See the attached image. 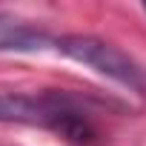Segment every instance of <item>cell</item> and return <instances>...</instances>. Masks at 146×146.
I'll list each match as a JSON object with an SVG mask.
<instances>
[{
	"label": "cell",
	"mask_w": 146,
	"mask_h": 146,
	"mask_svg": "<svg viewBox=\"0 0 146 146\" xmlns=\"http://www.w3.org/2000/svg\"><path fill=\"white\" fill-rule=\"evenodd\" d=\"M49 120V95L29 98L15 92H0V123H40Z\"/></svg>",
	"instance_id": "3957f363"
},
{
	"label": "cell",
	"mask_w": 146,
	"mask_h": 146,
	"mask_svg": "<svg viewBox=\"0 0 146 146\" xmlns=\"http://www.w3.org/2000/svg\"><path fill=\"white\" fill-rule=\"evenodd\" d=\"M49 43L52 37L43 29L0 12V52H37Z\"/></svg>",
	"instance_id": "7a4b0ae2"
},
{
	"label": "cell",
	"mask_w": 146,
	"mask_h": 146,
	"mask_svg": "<svg viewBox=\"0 0 146 146\" xmlns=\"http://www.w3.org/2000/svg\"><path fill=\"white\" fill-rule=\"evenodd\" d=\"M54 46L66 57L100 72V75H106V78H112V80H117L129 89H137V92L146 89L143 69L109 40H100V37H92V35H66V37H57Z\"/></svg>",
	"instance_id": "6da1fadb"
},
{
	"label": "cell",
	"mask_w": 146,
	"mask_h": 146,
	"mask_svg": "<svg viewBox=\"0 0 146 146\" xmlns=\"http://www.w3.org/2000/svg\"><path fill=\"white\" fill-rule=\"evenodd\" d=\"M143 12H146V3H143Z\"/></svg>",
	"instance_id": "277c9868"
}]
</instances>
